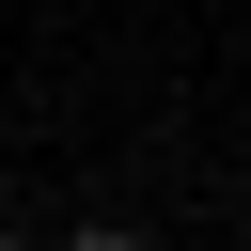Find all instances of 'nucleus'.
I'll use <instances>...</instances> for the list:
<instances>
[{
	"label": "nucleus",
	"mask_w": 251,
	"mask_h": 251,
	"mask_svg": "<svg viewBox=\"0 0 251 251\" xmlns=\"http://www.w3.org/2000/svg\"><path fill=\"white\" fill-rule=\"evenodd\" d=\"M63 251H141V235H110V220H94V235H63Z\"/></svg>",
	"instance_id": "obj_1"
},
{
	"label": "nucleus",
	"mask_w": 251,
	"mask_h": 251,
	"mask_svg": "<svg viewBox=\"0 0 251 251\" xmlns=\"http://www.w3.org/2000/svg\"><path fill=\"white\" fill-rule=\"evenodd\" d=\"M0 251H16V235H0Z\"/></svg>",
	"instance_id": "obj_2"
}]
</instances>
